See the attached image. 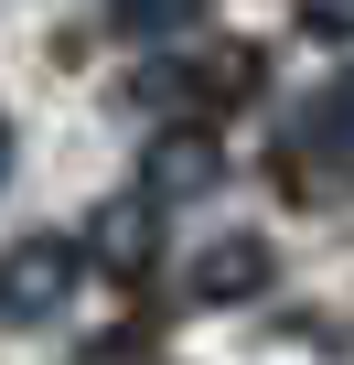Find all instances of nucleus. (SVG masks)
Masks as SVG:
<instances>
[{
  "label": "nucleus",
  "mask_w": 354,
  "mask_h": 365,
  "mask_svg": "<svg viewBox=\"0 0 354 365\" xmlns=\"http://www.w3.org/2000/svg\"><path fill=\"white\" fill-rule=\"evenodd\" d=\"M258 86H269V54L258 43H194V54H172V65L140 76V97L172 108V118H236Z\"/></svg>",
  "instance_id": "nucleus-1"
},
{
  "label": "nucleus",
  "mask_w": 354,
  "mask_h": 365,
  "mask_svg": "<svg viewBox=\"0 0 354 365\" xmlns=\"http://www.w3.org/2000/svg\"><path fill=\"white\" fill-rule=\"evenodd\" d=\"M76 279H86V258H76V237H11L0 247V322H54L65 301H76Z\"/></svg>",
  "instance_id": "nucleus-2"
},
{
  "label": "nucleus",
  "mask_w": 354,
  "mask_h": 365,
  "mask_svg": "<svg viewBox=\"0 0 354 365\" xmlns=\"http://www.w3.org/2000/svg\"><path fill=\"white\" fill-rule=\"evenodd\" d=\"M76 258L97 269V279H150V258H161V237H150V194H108L97 215H86V237H76Z\"/></svg>",
  "instance_id": "nucleus-3"
},
{
  "label": "nucleus",
  "mask_w": 354,
  "mask_h": 365,
  "mask_svg": "<svg viewBox=\"0 0 354 365\" xmlns=\"http://www.w3.org/2000/svg\"><path fill=\"white\" fill-rule=\"evenodd\" d=\"M269 279H279L269 237H215V247H194V269H183V290H194L204 312H236V301H258Z\"/></svg>",
  "instance_id": "nucleus-4"
},
{
  "label": "nucleus",
  "mask_w": 354,
  "mask_h": 365,
  "mask_svg": "<svg viewBox=\"0 0 354 365\" xmlns=\"http://www.w3.org/2000/svg\"><path fill=\"white\" fill-rule=\"evenodd\" d=\"M226 161H215V140H204V118H183V129H161L150 140V172H140V194L150 205H172V194H204Z\"/></svg>",
  "instance_id": "nucleus-5"
},
{
  "label": "nucleus",
  "mask_w": 354,
  "mask_h": 365,
  "mask_svg": "<svg viewBox=\"0 0 354 365\" xmlns=\"http://www.w3.org/2000/svg\"><path fill=\"white\" fill-rule=\"evenodd\" d=\"M301 150H311V161H333V172L354 182V54H343V65H333V86L301 108Z\"/></svg>",
  "instance_id": "nucleus-6"
},
{
  "label": "nucleus",
  "mask_w": 354,
  "mask_h": 365,
  "mask_svg": "<svg viewBox=\"0 0 354 365\" xmlns=\"http://www.w3.org/2000/svg\"><path fill=\"white\" fill-rule=\"evenodd\" d=\"M108 22H118L129 43H172V33L204 22V0H108Z\"/></svg>",
  "instance_id": "nucleus-7"
},
{
  "label": "nucleus",
  "mask_w": 354,
  "mask_h": 365,
  "mask_svg": "<svg viewBox=\"0 0 354 365\" xmlns=\"http://www.w3.org/2000/svg\"><path fill=\"white\" fill-rule=\"evenodd\" d=\"M140 354H150V333H108V344H86L76 365H140Z\"/></svg>",
  "instance_id": "nucleus-8"
},
{
  "label": "nucleus",
  "mask_w": 354,
  "mask_h": 365,
  "mask_svg": "<svg viewBox=\"0 0 354 365\" xmlns=\"http://www.w3.org/2000/svg\"><path fill=\"white\" fill-rule=\"evenodd\" d=\"M301 22L311 33H354V0H301Z\"/></svg>",
  "instance_id": "nucleus-9"
},
{
  "label": "nucleus",
  "mask_w": 354,
  "mask_h": 365,
  "mask_svg": "<svg viewBox=\"0 0 354 365\" xmlns=\"http://www.w3.org/2000/svg\"><path fill=\"white\" fill-rule=\"evenodd\" d=\"M0 182H11V118H0Z\"/></svg>",
  "instance_id": "nucleus-10"
}]
</instances>
